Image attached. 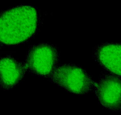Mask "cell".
Instances as JSON below:
<instances>
[{
  "instance_id": "cell-1",
  "label": "cell",
  "mask_w": 121,
  "mask_h": 115,
  "mask_svg": "<svg viewBox=\"0 0 121 115\" xmlns=\"http://www.w3.org/2000/svg\"><path fill=\"white\" fill-rule=\"evenodd\" d=\"M40 14L35 6L20 5L0 13V44L13 46L27 42L38 32Z\"/></svg>"
},
{
  "instance_id": "cell-2",
  "label": "cell",
  "mask_w": 121,
  "mask_h": 115,
  "mask_svg": "<svg viewBox=\"0 0 121 115\" xmlns=\"http://www.w3.org/2000/svg\"><path fill=\"white\" fill-rule=\"evenodd\" d=\"M51 81L69 92L85 95L94 91L95 80L83 68L75 64L57 66L52 73Z\"/></svg>"
},
{
  "instance_id": "cell-3",
  "label": "cell",
  "mask_w": 121,
  "mask_h": 115,
  "mask_svg": "<svg viewBox=\"0 0 121 115\" xmlns=\"http://www.w3.org/2000/svg\"><path fill=\"white\" fill-rule=\"evenodd\" d=\"M60 51L54 44L40 43L31 46L25 58V67L31 74L50 78L59 64Z\"/></svg>"
},
{
  "instance_id": "cell-4",
  "label": "cell",
  "mask_w": 121,
  "mask_h": 115,
  "mask_svg": "<svg viewBox=\"0 0 121 115\" xmlns=\"http://www.w3.org/2000/svg\"><path fill=\"white\" fill-rule=\"evenodd\" d=\"M100 104L105 108L120 112L121 109L120 77L111 73H102L95 81L94 91Z\"/></svg>"
},
{
  "instance_id": "cell-5",
  "label": "cell",
  "mask_w": 121,
  "mask_h": 115,
  "mask_svg": "<svg viewBox=\"0 0 121 115\" xmlns=\"http://www.w3.org/2000/svg\"><path fill=\"white\" fill-rule=\"evenodd\" d=\"M93 58L106 72L120 77L121 44L120 43H104L93 50Z\"/></svg>"
},
{
  "instance_id": "cell-6",
  "label": "cell",
  "mask_w": 121,
  "mask_h": 115,
  "mask_svg": "<svg viewBox=\"0 0 121 115\" xmlns=\"http://www.w3.org/2000/svg\"><path fill=\"white\" fill-rule=\"evenodd\" d=\"M27 72L25 63L10 56L0 58V88L10 90L17 86Z\"/></svg>"
}]
</instances>
